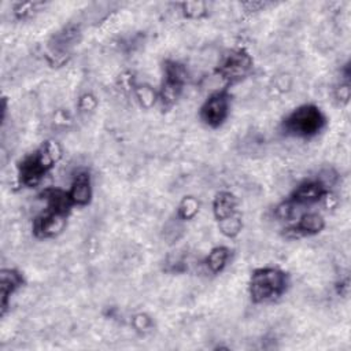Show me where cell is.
<instances>
[{
    "instance_id": "cell-1",
    "label": "cell",
    "mask_w": 351,
    "mask_h": 351,
    "mask_svg": "<svg viewBox=\"0 0 351 351\" xmlns=\"http://www.w3.org/2000/svg\"><path fill=\"white\" fill-rule=\"evenodd\" d=\"M288 276L277 267H261L254 270L250 278V295L255 303H266L278 299L287 289Z\"/></svg>"
},
{
    "instance_id": "cell-2",
    "label": "cell",
    "mask_w": 351,
    "mask_h": 351,
    "mask_svg": "<svg viewBox=\"0 0 351 351\" xmlns=\"http://www.w3.org/2000/svg\"><path fill=\"white\" fill-rule=\"evenodd\" d=\"M58 155L56 145L52 143H45L37 151L25 156L18 169L21 184L26 186L37 185L55 165Z\"/></svg>"
},
{
    "instance_id": "cell-3",
    "label": "cell",
    "mask_w": 351,
    "mask_h": 351,
    "mask_svg": "<svg viewBox=\"0 0 351 351\" xmlns=\"http://www.w3.org/2000/svg\"><path fill=\"white\" fill-rule=\"evenodd\" d=\"M325 121V115L318 107L304 104L295 108L284 119L282 126L287 134L295 137H313L322 130Z\"/></svg>"
},
{
    "instance_id": "cell-4",
    "label": "cell",
    "mask_w": 351,
    "mask_h": 351,
    "mask_svg": "<svg viewBox=\"0 0 351 351\" xmlns=\"http://www.w3.org/2000/svg\"><path fill=\"white\" fill-rule=\"evenodd\" d=\"M214 217L218 221L219 230L228 236L234 237L241 230V218L237 211V200L230 192L217 193L213 203Z\"/></svg>"
},
{
    "instance_id": "cell-5",
    "label": "cell",
    "mask_w": 351,
    "mask_h": 351,
    "mask_svg": "<svg viewBox=\"0 0 351 351\" xmlns=\"http://www.w3.org/2000/svg\"><path fill=\"white\" fill-rule=\"evenodd\" d=\"M186 74L181 64L177 62H167L165 66L163 82L160 88V101L163 106H171L180 96L185 84Z\"/></svg>"
},
{
    "instance_id": "cell-6",
    "label": "cell",
    "mask_w": 351,
    "mask_h": 351,
    "mask_svg": "<svg viewBox=\"0 0 351 351\" xmlns=\"http://www.w3.org/2000/svg\"><path fill=\"white\" fill-rule=\"evenodd\" d=\"M252 67L251 56L243 49L230 51L219 64V74L222 78L228 80L229 82H236L243 80Z\"/></svg>"
},
{
    "instance_id": "cell-7",
    "label": "cell",
    "mask_w": 351,
    "mask_h": 351,
    "mask_svg": "<svg viewBox=\"0 0 351 351\" xmlns=\"http://www.w3.org/2000/svg\"><path fill=\"white\" fill-rule=\"evenodd\" d=\"M230 99L226 92H217L211 95L200 108V118L202 121L211 126L218 128L221 126L229 115Z\"/></svg>"
},
{
    "instance_id": "cell-8",
    "label": "cell",
    "mask_w": 351,
    "mask_h": 351,
    "mask_svg": "<svg viewBox=\"0 0 351 351\" xmlns=\"http://www.w3.org/2000/svg\"><path fill=\"white\" fill-rule=\"evenodd\" d=\"M328 188L317 178V180H308L302 182L291 195L288 200H291L296 207L300 210L304 206L317 203L319 199H322L326 195Z\"/></svg>"
},
{
    "instance_id": "cell-9",
    "label": "cell",
    "mask_w": 351,
    "mask_h": 351,
    "mask_svg": "<svg viewBox=\"0 0 351 351\" xmlns=\"http://www.w3.org/2000/svg\"><path fill=\"white\" fill-rule=\"evenodd\" d=\"M325 226L324 217L314 211H306L299 218L298 222L287 229V233L291 237H300L307 234H315L321 232Z\"/></svg>"
},
{
    "instance_id": "cell-10",
    "label": "cell",
    "mask_w": 351,
    "mask_h": 351,
    "mask_svg": "<svg viewBox=\"0 0 351 351\" xmlns=\"http://www.w3.org/2000/svg\"><path fill=\"white\" fill-rule=\"evenodd\" d=\"M67 192L73 204H78V206L88 204V202L92 197V184H90L89 174L86 171L78 173L74 177V181Z\"/></svg>"
},
{
    "instance_id": "cell-11",
    "label": "cell",
    "mask_w": 351,
    "mask_h": 351,
    "mask_svg": "<svg viewBox=\"0 0 351 351\" xmlns=\"http://www.w3.org/2000/svg\"><path fill=\"white\" fill-rule=\"evenodd\" d=\"M23 278L22 276L14 270V269H4L1 271V282H0V288H1V310L3 313L7 308V300L8 298L22 285Z\"/></svg>"
},
{
    "instance_id": "cell-12",
    "label": "cell",
    "mask_w": 351,
    "mask_h": 351,
    "mask_svg": "<svg viewBox=\"0 0 351 351\" xmlns=\"http://www.w3.org/2000/svg\"><path fill=\"white\" fill-rule=\"evenodd\" d=\"M229 256H230V252H229V250L226 247H222V245L221 247H215L207 255L206 265H207L210 271L219 273L226 266V263L229 261Z\"/></svg>"
},
{
    "instance_id": "cell-13",
    "label": "cell",
    "mask_w": 351,
    "mask_h": 351,
    "mask_svg": "<svg viewBox=\"0 0 351 351\" xmlns=\"http://www.w3.org/2000/svg\"><path fill=\"white\" fill-rule=\"evenodd\" d=\"M199 210V204L197 202L193 199V197H185L182 200V203L180 204V208H178V214L181 218L184 219H189L192 218Z\"/></svg>"
}]
</instances>
